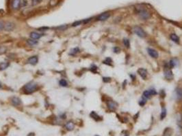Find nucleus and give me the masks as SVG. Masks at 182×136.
Segmentation results:
<instances>
[{"label": "nucleus", "mask_w": 182, "mask_h": 136, "mask_svg": "<svg viewBox=\"0 0 182 136\" xmlns=\"http://www.w3.org/2000/svg\"><path fill=\"white\" fill-rule=\"evenodd\" d=\"M11 103L14 106H18V105H19L21 104V99L19 97H12L11 99Z\"/></svg>", "instance_id": "1a4fd4ad"}, {"label": "nucleus", "mask_w": 182, "mask_h": 136, "mask_svg": "<svg viewBox=\"0 0 182 136\" xmlns=\"http://www.w3.org/2000/svg\"><path fill=\"white\" fill-rule=\"evenodd\" d=\"M1 88V83H0V88Z\"/></svg>", "instance_id": "f704fd0d"}, {"label": "nucleus", "mask_w": 182, "mask_h": 136, "mask_svg": "<svg viewBox=\"0 0 182 136\" xmlns=\"http://www.w3.org/2000/svg\"><path fill=\"white\" fill-rule=\"evenodd\" d=\"M38 88V84L34 82H30L27 84H25L23 87V91L27 94H30L36 91Z\"/></svg>", "instance_id": "f257e3e1"}, {"label": "nucleus", "mask_w": 182, "mask_h": 136, "mask_svg": "<svg viewBox=\"0 0 182 136\" xmlns=\"http://www.w3.org/2000/svg\"><path fill=\"white\" fill-rule=\"evenodd\" d=\"M65 127L68 131H72V130H73L74 127H75V125L72 121H69V122H67V124L65 125Z\"/></svg>", "instance_id": "4468645a"}, {"label": "nucleus", "mask_w": 182, "mask_h": 136, "mask_svg": "<svg viewBox=\"0 0 182 136\" xmlns=\"http://www.w3.org/2000/svg\"><path fill=\"white\" fill-rule=\"evenodd\" d=\"M166 108H163L162 110V112H161L160 114L161 120H163L166 117Z\"/></svg>", "instance_id": "4be33fe9"}, {"label": "nucleus", "mask_w": 182, "mask_h": 136, "mask_svg": "<svg viewBox=\"0 0 182 136\" xmlns=\"http://www.w3.org/2000/svg\"><path fill=\"white\" fill-rule=\"evenodd\" d=\"M133 29H134V33H135L138 37H140V38H145V37H146V33H145V32H144L141 27H138V26H136V27H134Z\"/></svg>", "instance_id": "7ed1b4c3"}, {"label": "nucleus", "mask_w": 182, "mask_h": 136, "mask_svg": "<svg viewBox=\"0 0 182 136\" xmlns=\"http://www.w3.org/2000/svg\"><path fill=\"white\" fill-rule=\"evenodd\" d=\"M90 116H91L95 121H100V120H102V119L101 118V116H99L96 114V112H92L90 113Z\"/></svg>", "instance_id": "dca6fc26"}, {"label": "nucleus", "mask_w": 182, "mask_h": 136, "mask_svg": "<svg viewBox=\"0 0 182 136\" xmlns=\"http://www.w3.org/2000/svg\"><path fill=\"white\" fill-rule=\"evenodd\" d=\"M147 52H148V54L150 55L151 57H153V58H157L158 56H159V55H158V52L155 50H154V49L152 48H147Z\"/></svg>", "instance_id": "423d86ee"}, {"label": "nucleus", "mask_w": 182, "mask_h": 136, "mask_svg": "<svg viewBox=\"0 0 182 136\" xmlns=\"http://www.w3.org/2000/svg\"><path fill=\"white\" fill-rule=\"evenodd\" d=\"M164 76H165V78L166 79H168V80H172V78H173L172 72L171 70L169 69L168 67H166V70L164 71Z\"/></svg>", "instance_id": "20e7f679"}, {"label": "nucleus", "mask_w": 182, "mask_h": 136, "mask_svg": "<svg viewBox=\"0 0 182 136\" xmlns=\"http://www.w3.org/2000/svg\"><path fill=\"white\" fill-rule=\"evenodd\" d=\"M107 108H109L110 110H115L117 108V104L113 101H107Z\"/></svg>", "instance_id": "39448f33"}, {"label": "nucleus", "mask_w": 182, "mask_h": 136, "mask_svg": "<svg viewBox=\"0 0 182 136\" xmlns=\"http://www.w3.org/2000/svg\"><path fill=\"white\" fill-rule=\"evenodd\" d=\"M42 36H43V34H40V33H36V32H32L30 33V38H31V39L35 40L40 39Z\"/></svg>", "instance_id": "9d476101"}, {"label": "nucleus", "mask_w": 182, "mask_h": 136, "mask_svg": "<svg viewBox=\"0 0 182 136\" xmlns=\"http://www.w3.org/2000/svg\"><path fill=\"white\" fill-rule=\"evenodd\" d=\"M138 73L143 79H146L147 76V71L144 68H140L138 70Z\"/></svg>", "instance_id": "0eeeda50"}, {"label": "nucleus", "mask_w": 182, "mask_h": 136, "mask_svg": "<svg viewBox=\"0 0 182 136\" xmlns=\"http://www.w3.org/2000/svg\"><path fill=\"white\" fill-rule=\"evenodd\" d=\"M116 51H118V52H120V48H118L117 47H115L114 48V52L116 53Z\"/></svg>", "instance_id": "473e14b6"}, {"label": "nucleus", "mask_w": 182, "mask_h": 136, "mask_svg": "<svg viewBox=\"0 0 182 136\" xmlns=\"http://www.w3.org/2000/svg\"><path fill=\"white\" fill-rule=\"evenodd\" d=\"M138 10V13L139 14V16L140 17L142 18L143 19H148L149 18V12L148 11L145 10L144 8H136Z\"/></svg>", "instance_id": "f03ea898"}, {"label": "nucleus", "mask_w": 182, "mask_h": 136, "mask_svg": "<svg viewBox=\"0 0 182 136\" xmlns=\"http://www.w3.org/2000/svg\"><path fill=\"white\" fill-rule=\"evenodd\" d=\"M149 91H150L151 95H155L157 94V92H156V91L155 89H150Z\"/></svg>", "instance_id": "7c9ffc66"}, {"label": "nucleus", "mask_w": 182, "mask_h": 136, "mask_svg": "<svg viewBox=\"0 0 182 136\" xmlns=\"http://www.w3.org/2000/svg\"><path fill=\"white\" fill-rule=\"evenodd\" d=\"M103 81H104V82H110L111 81V78H108V77H105L103 78Z\"/></svg>", "instance_id": "c756f323"}, {"label": "nucleus", "mask_w": 182, "mask_h": 136, "mask_svg": "<svg viewBox=\"0 0 182 136\" xmlns=\"http://www.w3.org/2000/svg\"><path fill=\"white\" fill-rule=\"evenodd\" d=\"M38 57L36 56H31V57H29L28 59V63L29 64H31V65H36V63H38Z\"/></svg>", "instance_id": "ddd939ff"}, {"label": "nucleus", "mask_w": 182, "mask_h": 136, "mask_svg": "<svg viewBox=\"0 0 182 136\" xmlns=\"http://www.w3.org/2000/svg\"></svg>", "instance_id": "c9c22d12"}, {"label": "nucleus", "mask_w": 182, "mask_h": 136, "mask_svg": "<svg viewBox=\"0 0 182 136\" xmlns=\"http://www.w3.org/2000/svg\"><path fill=\"white\" fill-rule=\"evenodd\" d=\"M83 23V21H76L74 23H73L72 26L73 27H76V26H78V25H80Z\"/></svg>", "instance_id": "cd10ccee"}, {"label": "nucleus", "mask_w": 182, "mask_h": 136, "mask_svg": "<svg viewBox=\"0 0 182 136\" xmlns=\"http://www.w3.org/2000/svg\"><path fill=\"white\" fill-rule=\"evenodd\" d=\"M79 52V48H73L71 50V51H70V53H69V55H75L77 53H78Z\"/></svg>", "instance_id": "412c9836"}, {"label": "nucleus", "mask_w": 182, "mask_h": 136, "mask_svg": "<svg viewBox=\"0 0 182 136\" xmlns=\"http://www.w3.org/2000/svg\"><path fill=\"white\" fill-rule=\"evenodd\" d=\"M171 39L175 43H177V44L179 43V38L178 37V35H177L175 33H172L171 35Z\"/></svg>", "instance_id": "f3484780"}, {"label": "nucleus", "mask_w": 182, "mask_h": 136, "mask_svg": "<svg viewBox=\"0 0 182 136\" xmlns=\"http://www.w3.org/2000/svg\"><path fill=\"white\" fill-rule=\"evenodd\" d=\"M151 96H152V95H151V94L150 91H146L143 93V97L146 98V99H148V98L150 97Z\"/></svg>", "instance_id": "b1692460"}, {"label": "nucleus", "mask_w": 182, "mask_h": 136, "mask_svg": "<svg viewBox=\"0 0 182 136\" xmlns=\"http://www.w3.org/2000/svg\"><path fill=\"white\" fill-rule=\"evenodd\" d=\"M3 29H4V24H3V23L0 22V30H2Z\"/></svg>", "instance_id": "2f4dec72"}, {"label": "nucleus", "mask_w": 182, "mask_h": 136, "mask_svg": "<svg viewBox=\"0 0 182 136\" xmlns=\"http://www.w3.org/2000/svg\"><path fill=\"white\" fill-rule=\"evenodd\" d=\"M172 133H173V130L170 127H167L164 131L162 136H171L172 135Z\"/></svg>", "instance_id": "f8f14e48"}, {"label": "nucleus", "mask_w": 182, "mask_h": 136, "mask_svg": "<svg viewBox=\"0 0 182 136\" xmlns=\"http://www.w3.org/2000/svg\"><path fill=\"white\" fill-rule=\"evenodd\" d=\"M112 62V59H111L110 58H109V57H108V58H106V59H105V60L104 61V63H105V64H107V65H111Z\"/></svg>", "instance_id": "a878e982"}, {"label": "nucleus", "mask_w": 182, "mask_h": 136, "mask_svg": "<svg viewBox=\"0 0 182 136\" xmlns=\"http://www.w3.org/2000/svg\"><path fill=\"white\" fill-rule=\"evenodd\" d=\"M175 94H176V97L178 100H182V89L181 88H177L175 90Z\"/></svg>", "instance_id": "9b49d317"}, {"label": "nucleus", "mask_w": 182, "mask_h": 136, "mask_svg": "<svg viewBox=\"0 0 182 136\" xmlns=\"http://www.w3.org/2000/svg\"></svg>", "instance_id": "e433bc0d"}, {"label": "nucleus", "mask_w": 182, "mask_h": 136, "mask_svg": "<svg viewBox=\"0 0 182 136\" xmlns=\"http://www.w3.org/2000/svg\"><path fill=\"white\" fill-rule=\"evenodd\" d=\"M123 43H124V45L125 46V47L129 48V46H130V42H129V40L128 39H124L123 40Z\"/></svg>", "instance_id": "393cba45"}, {"label": "nucleus", "mask_w": 182, "mask_h": 136, "mask_svg": "<svg viewBox=\"0 0 182 136\" xmlns=\"http://www.w3.org/2000/svg\"><path fill=\"white\" fill-rule=\"evenodd\" d=\"M34 136V134L33 133H29L28 136Z\"/></svg>", "instance_id": "72a5a7b5"}, {"label": "nucleus", "mask_w": 182, "mask_h": 136, "mask_svg": "<svg viewBox=\"0 0 182 136\" xmlns=\"http://www.w3.org/2000/svg\"><path fill=\"white\" fill-rule=\"evenodd\" d=\"M6 51V47H4V46H1L0 47V55H2V54L5 53Z\"/></svg>", "instance_id": "bb28decb"}, {"label": "nucleus", "mask_w": 182, "mask_h": 136, "mask_svg": "<svg viewBox=\"0 0 182 136\" xmlns=\"http://www.w3.org/2000/svg\"><path fill=\"white\" fill-rule=\"evenodd\" d=\"M110 14H109L108 12H105V13H103L101 15H99L98 18H97V20L98 21H104L107 20L108 18L110 17Z\"/></svg>", "instance_id": "6e6552de"}, {"label": "nucleus", "mask_w": 182, "mask_h": 136, "mask_svg": "<svg viewBox=\"0 0 182 136\" xmlns=\"http://www.w3.org/2000/svg\"><path fill=\"white\" fill-rule=\"evenodd\" d=\"M146 98H145V99H144V97H143V99H142L139 101V104L141 106H143L144 105L146 104Z\"/></svg>", "instance_id": "c85d7f7f"}, {"label": "nucleus", "mask_w": 182, "mask_h": 136, "mask_svg": "<svg viewBox=\"0 0 182 136\" xmlns=\"http://www.w3.org/2000/svg\"><path fill=\"white\" fill-rule=\"evenodd\" d=\"M10 65L9 63L8 62H3V63H0V70H6V68L8 67V66Z\"/></svg>", "instance_id": "a211bd4d"}, {"label": "nucleus", "mask_w": 182, "mask_h": 136, "mask_svg": "<svg viewBox=\"0 0 182 136\" xmlns=\"http://www.w3.org/2000/svg\"><path fill=\"white\" fill-rule=\"evenodd\" d=\"M27 43H28L29 46H34L36 45V44H38V41H36L35 40H33V39H29V40H27Z\"/></svg>", "instance_id": "6ab92c4d"}, {"label": "nucleus", "mask_w": 182, "mask_h": 136, "mask_svg": "<svg viewBox=\"0 0 182 136\" xmlns=\"http://www.w3.org/2000/svg\"><path fill=\"white\" fill-rule=\"evenodd\" d=\"M59 84L60 85L61 87H67L68 86V82H67V80L64 79H61L59 82Z\"/></svg>", "instance_id": "5701e85b"}, {"label": "nucleus", "mask_w": 182, "mask_h": 136, "mask_svg": "<svg viewBox=\"0 0 182 136\" xmlns=\"http://www.w3.org/2000/svg\"><path fill=\"white\" fill-rule=\"evenodd\" d=\"M20 5V0H14L12 2V8L14 9H17Z\"/></svg>", "instance_id": "aec40b11"}, {"label": "nucleus", "mask_w": 182, "mask_h": 136, "mask_svg": "<svg viewBox=\"0 0 182 136\" xmlns=\"http://www.w3.org/2000/svg\"><path fill=\"white\" fill-rule=\"evenodd\" d=\"M14 28V24L12 23H7L6 24H4V29L6 31H12Z\"/></svg>", "instance_id": "2eb2a0df"}]
</instances>
